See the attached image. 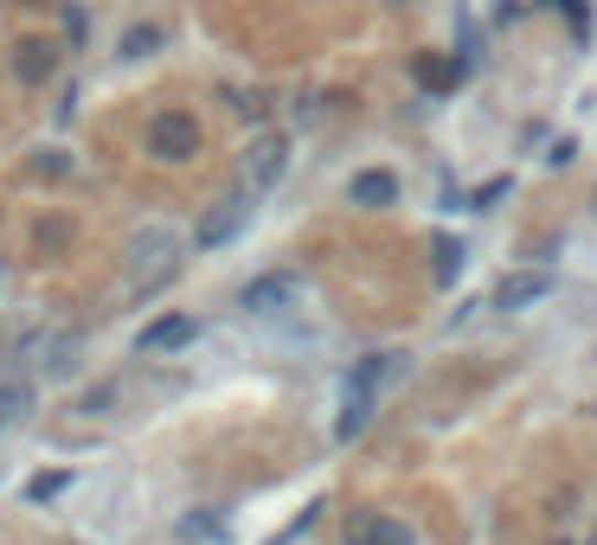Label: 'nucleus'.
I'll list each match as a JSON object with an SVG mask.
<instances>
[{"instance_id":"f03ea898","label":"nucleus","mask_w":597,"mask_h":545,"mask_svg":"<svg viewBox=\"0 0 597 545\" xmlns=\"http://www.w3.org/2000/svg\"><path fill=\"white\" fill-rule=\"evenodd\" d=\"M149 154L154 161H193V154H199V122H193V116H154Z\"/></svg>"},{"instance_id":"7ed1b4c3","label":"nucleus","mask_w":597,"mask_h":545,"mask_svg":"<svg viewBox=\"0 0 597 545\" xmlns=\"http://www.w3.org/2000/svg\"><path fill=\"white\" fill-rule=\"evenodd\" d=\"M283 167H290V142H283V135H263V142L245 154V186H251V193H270V186L283 181Z\"/></svg>"},{"instance_id":"f3484780","label":"nucleus","mask_w":597,"mask_h":545,"mask_svg":"<svg viewBox=\"0 0 597 545\" xmlns=\"http://www.w3.org/2000/svg\"><path fill=\"white\" fill-rule=\"evenodd\" d=\"M399 7H405V0H399Z\"/></svg>"},{"instance_id":"20e7f679","label":"nucleus","mask_w":597,"mask_h":545,"mask_svg":"<svg viewBox=\"0 0 597 545\" xmlns=\"http://www.w3.org/2000/svg\"><path fill=\"white\" fill-rule=\"evenodd\" d=\"M546 290H553V276H546V270H521V276H508V283L495 290V308H501V315H514V308H533V302H540Z\"/></svg>"},{"instance_id":"2eb2a0df","label":"nucleus","mask_w":597,"mask_h":545,"mask_svg":"<svg viewBox=\"0 0 597 545\" xmlns=\"http://www.w3.org/2000/svg\"><path fill=\"white\" fill-rule=\"evenodd\" d=\"M187 539H219V520H213V513H193V520H187Z\"/></svg>"},{"instance_id":"ddd939ff","label":"nucleus","mask_w":597,"mask_h":545,"mask_svg":"<svg viewBox=\"0 0 597 545\" xmlns=\"http://www.w3.org/2000/svg\"><path fill=\"white\" fill-rule=\"evenodd\" d=\"M26 411H33V392H26V385H7V392H0V417H26Z\"/></svg>"},{"instance_id":"a211bd4d","label":"nucleus","mask_w":597,"mask_h":545,"mask_svg":"<svg viewBox=\"0 0 597 545\" xmlns=\"http://www.w3.org/2000/svg\"><path fill=\"white\" fill-rule=\"evenodd\" d=\"M591 545H597V539H591Z\"/></svg>"},{"instance_id":"f8f14e48","label":"nucleus","mask_w":597,"mask_h":545,"mask_svg":"<svg viewBox=\"0 0 597 545\" xmlns=\"http://www.w3.org/2000/svg\"><path fill=\"white\" fill-rule=\"evenodd\" d=\"M45 72H52V52H45V45H26V58H20V77H26V84H39Z\"/></svg>"},{"instance_id":"9b49d317","label":"nucleus","mask_w":597,"mask_h":545,"mask_svg":"<svg viewBox=\"0 0 597 545\" xmlns=\"http://www.w3.org/2000/svg\"><path fill=\"white\" fill-rule=\"evenodd\" d=\"M456 270H463V244L444 238V244H437V283H456Z\"/></svg>"},{"instance_id":"dca6fc26","label":"nucleus","mask_w":597,"mask_h":545,"mask_svg":"<svg viewBox=\"0 0 597 545\" xmlns=\"http://www.w3.org/2000/svg\"><path fill=\"white\" fill-rule=\"evenodd\" d=\"M161 45V33L154 26H142V33H129V58H142V52H154Z\"/></svg>"},{"instance_id":"39448f33","label":"nucleus","mask_w":597,"mask_h":545,"mask_svg":"<svg viewBox=\"0 0 597 545\" xmlns=\"http://www.w3.org/2000/svg\"><path fill=\"white\" fill-rule=\"evenodd\" d=\"M187 340H193V315H161V321H149L135 334L142 353H174V347H187Z\"/></svg>"},{"instance_id":"1a4fd4ad","label":"nucleus","mask_w":597,"mask_h":545,"mask_svg":"<svg viewBox=\"0 0 597 545\" xmlns=\"http://www.w3.org/2000/svg\"><path fill=\"white\" fill-rule=\"evenodd\" d=\"M373 417V392H347V411H340V436H360Z\"/></svg>"},{"instance_id":"f257e3e1","label":"nucleus","mask_w":597,"mask_h":545,"mask_svg":"<svg viewBox=\"0 0 597 545\" xmlns=\"http://www.w3.org/2000/svg\"><path fill=\"white\" fill-rule=\"evenodd\" d=\"M174 270H181V231H174V225H142V231L129 238V251H122V276H129V290L154 295Z\"/></svg>"},{"instance_id":"9d476101","label":"nucleus","mask_w":597,"mask_h":545,"mask_svg":"<svg viewBox=\"0 0 597 545\" xmlns=\"http://www.w3.org/2000/svg\"><path fill=\"white\" fill-rule=\"evenodd\" d=\"M238 225H245V212H213V218H206V231H199V238H206V244H225V238H231Z\"/></svg>"},{"instance_id":"423d86ee","label":"nucleus","mask_w":597,"mask_h":545,"mask_svg":"<svg viewBox=\"0 0 597 545\" xmlns=\"http://www.w3.org/2000/svg\"><path fill=\"white\" fill-rule=\"evenodd\" d=\"M347 199H354V206H392V199H399V181H392V174H386V167H367V174H354V186H347Z\"/></svg>"},{"instance_id":"6e6552de","label":"nucleus","mask_w":597,"mask_h":545,"mask_svg":"<svg viewBox=\"0 0 597 545\" xmlns=\"http://www.w3.org/2000/svg\"><path fill=\"white\" fill-rule=\"evenodd\" d=\"M354 545H417V539H411L405 520H373V526H360V533H354Z\"/></svg>"},{"instance_id":"0eeeda50","label":"nucleus","mask_w":597,"mask_h":545,"mask_svg":"<svg viewBox=\"0 0 597 545\" xmlns=\"http://www.w3.org/2000/svg\"><path fill=\"white\" fill-rule=\"evenodd\" d=\"M290 302V276H258L251 290L238 295V308H251V315H270V308H283Z\"/></svg>"},{"instance_id":"4468645a","label":"nucleus","mask_w":597,"mask_h":545,"mask_svg":"<svg viewBox=\"0 0 597 545\" xmlns=\"http://www.w3.org/2000/svg\"><path fill=\"white\" fill-rule=\"evenodd\" d=\"M65 488H72V469H52L33 481V501H52V494H65Z\"/></svg>"}]
</instances>
